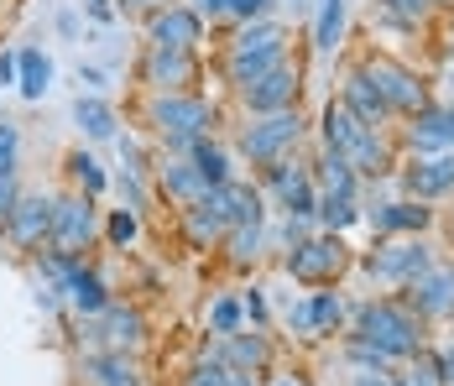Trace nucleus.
<instances>
[{
  "instance_id": "2",
  "label": "nucleus",
  "mask_w": 454,
  "mask_h": 386,
  "mask_svg": "<svg viewBox=\"0 0 454 386\" xmlns=\"http://www.w3.org/2000/svg\"><path fill=\"white\" fill-rule=\"evenodd\" d=\"M141 130L157 141L162 157H183L199 136L220 130V105L204 89H183V94H146L141 99Z\"/></svg>"
},
{
  "instance_id": "13",
  "label": "nucleus",
  "mask_w": 454,
  "mask_h": 386,
  "mask_svg": "<svg viewBox=\"0 0 454 386\" xmlns=\"http://www.w3.org/2000/svg\"><path fill=\"white\" fill-rule=\"evenodd\" d=\"M403 298H408V308L434 329V324H450L454 319V261L439 256L423 277H412L408 288H403Z\"/></svg>"
},
{
  "instance_id": "12",
  "label": "nucleus",
  "mask_w": 454,
  "mask_h": 386,
  "mask_svg": "<svg viewBox=\"0 0 454 386\" xmlns=\"http://www.w3.org/2000/svg\"><path fill=\"white\" fill-rule=\"evenodd\" d=\"M47 235H52V193L43 188H21V199H16V209L5 219V230H0V240L16 251V256H32V251H43Z\"/></svg>"
},
{
  "instance_id": "55",
  "label": "nucleus",
  "mask_w": 454,
  "mask_h": 386,
  "mask_svg": "<svg viewBox=\"0 0 454 386\" xmlns=\"http://www.w3.org/2000/svg\"><path fill=\"white\" fill-rule=\"evenodd\" d=\"M277 5H287V11H309L314 0H277Z\"/></svg>"
},
{
  "instance_id": "19",
  "label": "nucleus",
  "mask_w": 454,
  "mask_h": 386,
  "mask_svg": "<svg viewBox=\"0 0 454 386\" xmlns=\"http://www.w3.org/2000/svg\"><path fill=\"white\" fill-rule=\"evenodd\" d=\"M152 199H162V204H173V209H188V204L209 199V183H204V172L193 168L188 157H162V152H157V168H152Z\"/></svg>"
},
{
  "instance_id": "36",
  "label": "nucleus",
  "mask_w": 454,
  "mask_h": 386,
  "mask_svg": "<svg viewBox=\"0 0 454 386\" xmlns=\"http://www.w3.org/2000/svg\"><path fill=\"white\" fill-rule=\"evenodd\" d=\"M99 240H105L110 251H131V246L141 240V215L137 209H126V204L110 209V215H105V230H99Z\"/></svg>"
},
{
  "instance_id": "8",
  "label": "nucleus",
  "mask_w": 454,
  "mask_h": 386,
  "mask_svg": "<svg viewBox=\"0 0 454 386\" xmlns=\"http://www.w3.org/2000/svg\"><path fill=\"white\" fill-rule=\"evenodd\" d=\"M99 230H105V219H99V199L74 193V188H68V193H52V235H47L52 251L90 261Z\"/></svg>"
},
{
  "instance_id": "5",
  "label": "nucleus",
  "mask_w": 454,
  "mask_h": 386,
  "mask_svg": "<svg viewBox=\"0 0 454 386\" xmlns=\"http://www.w3.org/2000/svg\"><path fill=\"white\" fill-rule=\"evenodd\" d=\"M282 272L298 282V288H340L350 272H356V246L334 230H314L309 240H298L293 251H282Z\"/></svg>"
},
{
  "instance_id": "9",
  "label": "nucleus",
  "mask_w": 454,
  "mask_h": 386,
  "mask_svg": "<svg viewBox=\"0 0 454 386\" xmlns=\"http://www.w3.org/2000/svg\"><path fill=\"white\" fill-rule=\"evenodd\" d=\"M361 225L371 230V235H434L439 209H434V204H423V199H408V193L381 199L376 188H365Z\"/></svg>"
},
{
  "instance_id": "11",
  "label": "nucleus",
  "mask_w": 454,
  "mask_h": 386,
  "mask_svg": "<svg viewBox=\"0 0 454 386\" xmlns=\"http://www.w3.org/2000/svg\"><path fill=\"white\" fill-rule=\"evenodd\" d=\"M303 99V63L298 58H282L272 74H262L256 84L235 89V105L246 115H272V110H293Z\"/></svg>"
},
{
  "instance_id": "47",
  "label": "nucleus",
  "mask_w": 454,
  "mask_h": 386,
  "mask_svg": "<svg viewBox=\"0 0 454 386\" xmlns=\"http://www.w3.org/2000/svg\"><path fill=\"white\" fill-rule=\"evenodd\" d=\"M162 5H178V0H115V16H131V21H146L152 11Z\"/></svg>"
},
{
  "instance_id": "24",
  "label": "nucleus",
  "mask_w": 454,
  "mask_h": 386,
  "mask_svg": "<svg viewBox=\"0 0 454 386\" xmlns=\"http://www.w3.org/2000/svg\"><path fill=\"white\" fill-rule=\"evenodd\" d=\"M225 230H230V225L220 219V209H215L209 199H199V204L178 209V235H183V246H188L193 256H209V251H220Z\"/></svg>"
},
{
  "instance_id": "4",
  "label": "nucleus",
  "mask_w": 454,
  "mask_h": 386,
  "mask_svg": "<svg viewBox=\"0 0 454 386\" xmlns=\"http://www.w3.org/2000/svg\"><path fill=\"white\" fill-rule=\"evenodd\" d=\"M309 115L293 105V110H272V115H246V126H235L230 136V146H235V157L246 162V168H267L277 157H287V152H298L303 141H309Z\"/></svg>"
},
{
  "instance_id": "48",
  "label": "nucleus",
  "mask_w": 454,
  "mask_h": 386,
  "mask_svg": "<svg viewBox=\"0 0 454 386\" xmlns=\"http://www.w3.org/2000/svg\"><path fill=\"white\" fill-rule=\"evenodd\" d=\"M32 303H37L43 313H58V308H63V288H52V282H32Z\"/></svg>"
},
{
  "instance_id": "21",
  "label": "nucleus",
  "mask_w": 454,
  "mask_h": 386,
  "mask_svg": "<svg viewBox=\"0 0 454 386\" xmlns=\"http://www.w3.org/2000/svg\"><path fill=\"white\" fill-rule=\"evenodd\" d=\"M110 282L99 277V266L94 261H79L68 277H63V308L74 313V319H99L105 308H110Z\"/></svg>"
},
{
  "instance_id": "54",
  "label": "nucleus",
  "mask_w": 454,
  "mask_h": 386,
  "mask_svg": "<svg viewBox=\"0 0 454 386\" xmlns=\"http://www.w3.org/2000/svg\"><path fill=\"white\" fill-rule=\"evenodd\" d=\"M262 386H309V382H293V376H262Z\"/></svg>"
},
{
  "instance_id": "3",
  "label": "nucleus",
  "mask_w": 454,
  "mask_h": 386,
  "mask_svg": "<svg viewBox=\"0 0 454 386\" xmlns=\"http://www.w3.org/2000/svg\"><path fill=\"white\" fill-rule=\"evenodd\" d=\"M434 261H439V246L428 235H371V246L356 251V272H365L381 293H403Z\"/></svg>"
},
{
  "instance_id": "39",
  "label": "nucleus",
  "mask_w": 454,
  "mask_h": 386,
  "mask_svg": "<svg viewBox=\"0 0 454 386\" xmlns=\"http://www.w3.org/2000/svg\"><path fill=\"white\" fill-rule=\"evenodd\" d=\"M392 386H439V371H434L428 350H423V355H412V360H403V366L392 371Z\"/></svg>"
},
{
  "instance_id": "53",
  "label": "nucleus",
  "mask_w": 454,
  "mask_h": 386,
  "mask_svg": "<svg viewBox=\"0 0 454 386\" xmlns=\"http://www.w3.org/2000/svg\"><path fill=\"white\" fill-rule=\"evenodd\" d=\"M58 32H63V37H79V16H74V11H63V16H58Z\"/></svg>"
},
{
  "instance_id": "37",
  "label": "nucleus",
  "mask_w": 454,
  "mask_h": 386,
  "mask_svg": "<svg viewBox=\"0 0 454 386\" xmlns=\"http://www.w3.org/2000/svg\"><path fill=\"white\" fill-rule=\"evenodd\" d=\"M230 376H235V371H230L220 355L199 350V355L188 360V371H183V382H178V386H230Z\"/></svg>"
},
{
  "instance_id": "35",
  "label": "nucleus",
  "mask_w": 454,
  "mask_h": 386,
  "mask_svg": "<svg viewBox=\"0 0 454 386\" xmlns=\"http://www.w3.org/2000/svg\"><path fill=\"white\" fill-rule=\"evenodd\" d=\"M204 329H209V335H235V329H246L240 288H235V293H215V298H209V308H204Z\"/></svg>"
},
{
  "instance_id": "30",
  "label": "nucleus",
  "mask_w": 454,
  "mask_h": 386,
  "mask_svg": "<svg viewBox=\"0 0 454 386\" xmlns=\"http://www.w3.org/2000/svg\"><path fill=\"white\" fill-rule=\"evenodd\" d=\"M309 313H314V340H334L350 324V298L340 288H309Z\"/></svg>"
},
{
  "instance_id": "14",
  "label": "nucleus",
  "mask_w": 454,
  "mask_h": 386,
  "mask_svg": "<svg viewBox=\"0 0 454 386\" xmlns=\"http://www.w3.org/2000/svg\"><path fill=\"white\" fill-rule=\"evenodd\" d=\"M141 32H146V47H188V52H199V47L209 43V21H204L188 0L152 11V16L141 21Z\"/></svg>"
},
{
  "instance_id": "22",
  "label": "nucleus",
  "mask_w": 454,
  "mask_h": 386,
  "mask_svg": "<svg viewBox=\"0 0 454 386\" xmlns=\"http://www.w3.org/2000/svg\"><path fill=\"white\" fill-rule=\"evenodd\" d=\"M209 204L220 209L225 225H251V219H272V204H267V193L251 183V177H230L220 188H209Z\"/></svg>"
},
{
  "instance_id": "56",
  "label": "nucleus",
  "mask_w": 454,
  "mask_h": 386,
  "mask_svg": "<svg viewBox=\"0 0 454 386\" xmlns=\"http://www.w3.org/2000/svg\"><path fill=\"white\" fill-rule=\"evenodd\" d=\"M450 324H454V319H450Z\"/></svg>"
},
{
  "instance_id": "20",
  "label": "nucleus",
  "mask_w": 454,
  "mask_h": 386,
  "mask_svg": "<svg viewBox=\"0 0 454 386\" xmlns=\"http://www.w3.org/2000/svg\"><path fill=\"white\" fill-rule=\"evenodd\" d=\"M79 386H146L137 355L121 350H79Z\"/></svg>"
},
{
  "instance_id": "46",
  "label": "nucleus",
  "mask_w": 454,
  "mask_h": 386,
  "mask_svg": "<svg viewBox=\"0 0 454 386\" xmlns=\"http://www.w3.org/2000/svg\"><path fill=\"white\" fill-rule=\"evenodd\" d=\"M16 199H21V172H0V230L16 209Z\"/></svg>"
},
{
  "instance_id": "7",
  "label": "nucleus",
  "mask_w": 454,
  "mask_h": 386,
  "mask_svg": "<svg viewBox=\"0 0 454 386\" xmlns=\"http://www.w3.org/2000/svg\"><path fill=\"white\" fill-rule=\"evenodd\" d=\"M79 324V350H121V355H141L152 340V324L137 303L110 298L99 319H74Z\"/></svg>"
},
{
  "instance_id": "26",
  "label": "nucleus",
  "mask_w": 454,
  "mask_h": 386,
  "mask_svg": "<svg viewBox=\"0 0 454 386\" xmlns=\"http://www.w3.org/2000/svg\"><path fill=\"white\" fill-rule=\"evenodd\" d=\"M183 157L204 172V183H209V188H220V183H230V177H240V172H235V162H240V157H235V146H230L220 130H215V136H199Z\"/></svg>"
},
{
  "instance_id": "40",
  "label": "nucleus",
  "mask_w": 454,
  "mask_h": 386,
  "mask_svg": "<svg viewBox=\"0 0 454 386\" xmlns=\"http://www.w3.org/2000/svg\"><path fill=\"white\" fill-rule=\"evenodd\" d=\"M240 308H246V324L251 329H272V303H267V288L262 282L240 288Z\"/></svg>"
},
{
  "instance_id": "52",
  "label": "nucleus",
  "mask_w": 454,
  "mask_h": 386,
  "mask_svg": "<svg viewBox=\"0 0 454 386\" xmlns=\"http://www.w3.org/2000/svg\"><path fill=\"white\" fill-rule=\"evenodd\" d=\"M193 11L215 27V21H225V16H230V0H193Z\"/></svg>"
},
{
  "instance_id": "42",
  "label": "nucleus",
  "mask_w": 454,
  "mask_h": 386,
  "mask_svg": "<svg viewBox=\"0 0 454 386\" xmlns=\"http://www.w3.org/2000/svg\"><path fill=\"white\" fill-rule=\"evenodd\" d=\"M282 324H287V335H298V340H314V313H309V293L303 298L287 303V313H282Z\"/></svg>"
},
{
  "instance_id": "38",
  "label": "nucleus",
  "mask_w": 454,
  "mask_h": 386,
  "mask_svg": "<svg viewBox=\"0 0 454 386\" xmlns=\"http://www.w3.org/2000/svg\"><path fill=\"white\" fill-rule=\"evenodd\" d=\"M110 188H115V193H121V204H126V209H137V215H146V209H152V177H137V172H115V177H110Z\"/></svg>"
},
{
  "instance_id": "18",
  "label": "nucleus",
  "mask_w": 454,
  "mask_h": 386,
  "mask_svg": "<svg viewBox=\"0 0 454 386\" xmlns=\"http://www.w3.org/2000/svg\"><path fill=\"white\" fill-rule=\"evenodd\" d=\"M334 99H340V105H345L361 126H371V130H392V126H397V121H392V110H387V99H381L376 84H371V74L361 68V58H356V63H345Z\"/></svg>"
},
{
  "instance_id": "6",
  "label": "nucleus",
  "mask_w": 454,
  "mask_h": 386,
  "mask_svg": "<svg viewBox=\"0 0 454 386\" xmlns=\"http://www.w3.org/2000/svg\"><path fill=\"white\" fill-rule=\"evenodd\" d=\"M361 68L371 74L376 94L387 99L392 121H408V115H418L423 105H434V84L423 79V68H412L408 58H397V52H365Z\"/></svg>"
},
{
  "instance_id": "51",
  "label": "nucleus",
  "mask_w": 454,
  "mask_h": 386,
  "mask_svg": "<svg viewBox=\"0 0 454 386\" xmlns=\"http://www.w3.org/2000/svg\"><path fill=\"white\" fill-rule=\"evenodd\" d=\"M16 47H0V89H16Z\"/></svg>"
},
{
  "instance_id": "28",
  "label": "nucleus",
  "mask_w": 454,
  "mask_h": 386,
  "mask_svg": "<svg viewBox=\"0 0 454 386\" xmlns=\"http://www.w3.org/2000/svg\"><path fill=\"white\" fill-rule=\"evenodd\" d=\"M314 183L318 193H340V199H365V177L340 152H329V146H318L314 152Z\"/></svg>"
},
{
  "instance_id": "25",
  "label": "nucleus",
  "mask_w": 454,
  "mask_h": 386,
  "mask_svg": "<svg viewBox=\"0 0 454 386\" xmlns=\"http://www.w3.org/2000/svg\"><path fill=\"white\" fill-rule=\"evenodd\" d=\"M309 177H314V157L287 152V157H277V162H267V168H256V188L267 193V204H277V199H287L293 188H303Z\"/></svg>"
},
{
  "instance_id": "32",
  "label": "nucleus",
  "mask_w": 454,
  "mask_h": 386,
  "mask_svg": "<svg viewBox=\"0 0 454 386\" xmlns=\"http://www.w3.org/2000/svg\"><path fill=\"white\" fill-rule=\"evenodd\" d=\"M63 177H68L74 193H90V199H105V193H110V172H105V162L94 157L90 146H74V152L63 157Z\"/></svg>"
},
{
  "instance_id": "34",
  "label": "nucleus",
  "mask_w": 454,
  "mask_h": 386,
  "mask_svg": "<svg viewBox=\"0 0 454 386\" xmlns=\"http://www.w3.org/2000/svg\"><path fill=\"white\" fill-rule=\"evenodd\" d=\"M365 199H340V193H318V230H334V235H350L361 225Z\"/></svg>"
},
{
  "instance_id": "31",
  "label": "nucleus",
  "mask_w": 454,
  "mask_h": 386,
  "mask_svg": "<svg viewBox=\"0 0 454 386\" xmlns=\"http://www.w3.org/2000/svg\"><path fill=\"white\" fill-rule=\"evenodd\" d=\"M361 121L340 105V99H329L324 105V115H318V126H314V136H318V146H329V152H340V157H350V146L361 141Z\"/></svg>"
},
{
  "instance_id": "1",
  "label": "nucleus",
  "mask_w": 454,
  "mask_h": 386,
  "mask_svg": "<svg viewBox=\"0 0 454 386\" xmlns=\"http://www.w3.org/2000/svg\"><path fill=\"white\" fill-rule=\"evenodd\" d=\"M345 335L376 344L392 366H403L412 355L428 350V324L408 308L403 293H376V298H350V324Z\"/></svg>"
},
{
  "instance_id": "33",
  "label": "nucleus",
  "mask_w": 454,
  "mask_h": 386,
  "mask_svg": "<svg viewBox=\"0 0 454 386\" xmlns=\"http://www.w3.org/2000/svg\"><path fill=\"white\" fill-rule=\"evenodd\" d=\"M16 94L27 99V105H43V94L52 89V58H47L43 47H16Z\"/></svg>"
},
{
  "instance_id": "45",
  "label": "nucleus",
  "mask_w": 454,
  "mask_h": 386,
  "mask_svg": "<svg viewBox=\"0 0 454 386\" xmlns=\"http://www.w3.org/2000/svg\"><path fill=\"white\" fill-rule=\"evenodd\" d=\"M392 371H381V366H350L345 371V386H392Z\"/></svg>"
},
{
  "instance_id": "16",
  "label": "nucleus",
  "mask_w": 454,
  "mask_h": 386,
  "mask_svg": "<svg viewBox=\"0 0 454 386\" xmlns=\"http://www.w3.org/2000/svg\"><path fill=\"white\" fill-rule=\"evenodd\" d=\"M209 355H220L230 371H251V376H272L277 366V344L267 329H235V335H215V340H204Z\"/></svg>"
},
{
  "instance_id": "29",
  "label": "nucleus",
  "mask_w": 454,
  "mask_h": 386,
  "mask_svg": "<svg viewBox=\"0 0 454 386\" xmlns=\"http://www.w3.org/2000/svg\"><path fill=\"white\" fill-rule=\"evenodd\" d=\"M74 126L84 130L90 141H115V136H121V115H115V105H110L105 94H90V89H84V94L74 99Z\"/></svg>"
},
{
  "instance_id": "23",
  "label": "nucleus",
  "mask_w": 454,
  "mask_h": 386,
  "mask_svg": "<svg viewBox=\"0 0 454 386\" xmlns=\"http://www.w3.org/2000/svg\"><path fill=\"white\" fill-rule=\"evenodd\" d=\"M267 256H272V246H267V219L230 225L225 240H220V261H225L230 272H256Z\"/></svg>"
},
{
  "instance_id": "44",
  "label": "nucleus",
  "mask_w": 454,
  "mask_h": 386,
  "mask_svg": "<svg viewBox=\"0 0 454 386\" xmlns=\"http://www.w3.org/2000/svg\"><path fill=\"white\" fill-rule=\"evenodd\" d=\"M428 360H434V371H439V386H454V335L439 344H428Z\"/></svg>"
},
{
  "instance_id": "27",
  "label": "nucleus",
  "mask_w": 454,
  "mask_h": 386,
  "mask_svg": "<svg viewBox=\"0 0 454 386\" xmlns=\"http://www.w3.org/2000/svg\"><path fill=\"white\" fill-rule=\"evenodd\" d=\"M345 27H350V0H314L309 47H314L318 58H334L345 47Z\"/></svg>"
},
{
  "instance_id": "41",
  "label": "nucleus",
  "mask_w": 454,
  "mask_h": 386,
  "mask_svg": "<svg viewBox=\"0 0 454 386\" xmlns=\"http://www.w3.org/2000/svg\"><path fill=\"white\" fill-rule=\"evenodd\" d=\"M0 172H21V126L0 115Z\"/></svg>"
},
{
  "instance_id": "49",
  "label": "nucleus",
  "mask_w": 454,
  "mask_h": 386,
  "mask_svg": "<svg viewBox=\"0 0 454 386\" xmlns=\"http://www.w3.org/2000/svg\"><path fill=\"white\" fill-rule=\"evenodd\" d=\"M79 84L90 89V94H105V89H110V74L94 68V63H79Z\"/></svg>"
},
{
  "instance_id": "17",
  "label": "nucleus",
  "mask_w": 454,
  "mask_h": 386,
  "mask_svg": "<svg viewBox=\"0 0 454 386\" xmlns=\"http://www.w3.org/2000/svg\"><path fill=\"white\" fill-rule=\"evenodd\" d=\"M293 52V32L282 16H262V21H240L230 27L225 52L220 58H287Z\"/></svg>"
},
{
  "instance_id": "15",
  "label": "nucleus",
  "mask_w": 454,
  "mask_h": 386,
  "mask_svg": "<svg viewBox=\"0 0 454 386\" xmlns=\"http://www.w3.org/2000/svg\"><path fill=\"white\" fill-rule=\"evenodd\" d=\"M397 193L408 199H423V204H444L454 199V152H439V157H403L397 168Z\"/></svg>"
},
{
  "instance_id": "10",
  "label": "nucleus",
  "mask_w": 454,
  "mask_h": 386,
  "mask_svg": "<svg viewBox=\"0 0 454 386\" xmlns=\"http://www.w3.org/2000/svg\"><path fill=\"white\" fill-rule=\"evenodd\" d=\"M199 79H204L199 52H188V47H141L137 84L146 94H183V89H199Z\"/></svg>"
},
{
  "instance_id": "43",
  "label": "nucleus",
  "mask_w": 454,
  "mask_h": 386,
  "mask_svg": "<svg viewBox=\"0 0 454 386\" xmlns=\"http://www.w3.org/2000/svg\"><path fill=\"white\" fill-rule=\"evenodd\" d=\"M262 16H277V0H230L225 27H240V21H262Z\"/></svg>"
},
{
  "instance_id": "50",
  "label": "nucleus",
  "mask_w": 454,
  "mask_h": 386,
  "mask_svg": "<svg viewBox=\"0 0 454 386\" xmlns=\"http://www.w3.org/2000/svg\"><path fill=\"white\" fill-rule=\"evenodd\" d=\"M84 11H90L94 27H110V21H121V16H115V0H84Z\"/></svg>"
}]
</instances>
